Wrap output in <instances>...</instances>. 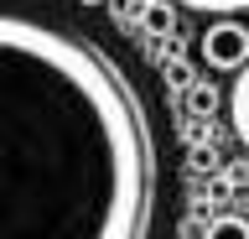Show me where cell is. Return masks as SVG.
Instances as JSON below:
<instances>
[{
  "instance_id": "6da1fadb",
  "label": "cell",
  "mask_w": 249,
  "mask_h": 239,
  "mask_svg": "<svg viewBox=\"0 0 249 239\" xmlns=\"http://www.w3.org/2000/svg\"><path fill=\"white\" fill-rule=\"evenodd\" d=\"M161 177L120 52L62 0H0V239H156Z\"/></svg>"
},
{
  "instance_id": "8992f818",
  "label": "cell",
  "mask_w": 249,
  "mask_h": 239,
  "mask_svg": "<svg viewBox=\"0 0 249 239\" xmlns=\"http://www.w3.org/2000/svg\"><path fill=\"white\" fill-rule=\"evenodd\" d=\"M213 110H218V89H208V83H192V89H187V114H202V120H208Z\"/></svg>"
},
{
  "instance_id": "7a4b0ae2",
  "label": "cell",
  "mask_w": 249,
  "mask_h": 239,
  "mask_svg": "<svg viewBox=\"0 0 249 239\" xmlns=\"http://www.w3.org/2000/svg\"><path fill=\"white\" fill-rule=\"evenodd\" d=\"M202 63L218 68V73H239V68L249 63V21L239 16H213L208 26H202Z\"/></svg>"
},
{
  "instance_id": "5b68a950",
  "label": "cell",
  "mask_w": 249,
  "mask_h": 239,
  "mask_svg": "<svg viewBox=\"0 0 249 239\" xmlns=\"http://www.w3.org/2000/svg\"><path fill=\"white\" fill-rule=\"evenodd\" d=\"M202 239H249V219H239V213H223V219H213L208 229H202Z\"/></svg>"
},
{
  "instance_id": "3957f363",
  "label": "cell",
  "mask_w": 249,
  "mask_h": 239,
  "mask_svg": "<svg viewBox=\"0 0 249 239\" xmlns=\"http://www.w3.org/2000/svg\"><path fill=\"white\" fill-rule=\"evenodd\" d=\"M229 125L239 135V146L249 151V63L233 73V89H229Z\"/></svg>"
},
{
  "instance_id": "277c9868",
  "label": "cell",
  "mask_w": 249,
  "mask_h": 239,
  "mask_svg": "<svg viewBox=\"0 0 249 239\" xmlns=\"http://www.w3.org/2000/svg\"><path fill=\"white\" fill-rule=\"evenodd\" d=\"M140 26L151 37H171V26H177V0H145V5H140Z\"/></svg>"
},
{
  "instance_id": "52a82bcc",
  "label": "cell",
  "mask_w": 249,
  "mask_h": 239,
  "mask_svg": "<svg viewBox=\"0 0 249 239\" xmlns=\"http://www.w3.org/2000/svg\"><path fill=\"white\" fill-rule=\"evenodd\" d=\"M187 11H213V16H233V11H249V0H177Z\"/></svg>"
},
{
  "instance_id": "ba28073f",
  "label": "cell",
  "mask_w": 249,
  "mask_h": 239,
  "mask_svg": "<svg viewBox=\"0 0 249 239\" xmlns=\"http://www.w3.org/2000/svg\"><path fill=\"white\" fill-rule=\"evenodd\" d=\"M166 83L177 89V94H187V89H192V68L187 63H166Z\"/></svg>"
}]
</instances>
